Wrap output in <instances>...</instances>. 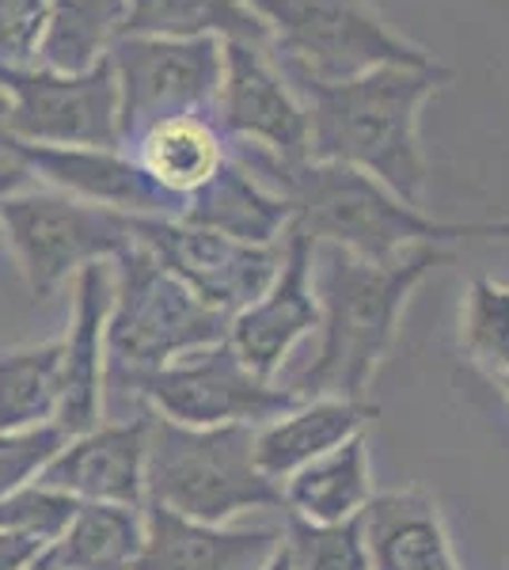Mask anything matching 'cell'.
I'll return each instance as SVG.
<instances>
[{"mask_svg": "<svg viewBox=\"0 0 509 570\" xmlns=\"http://www.w3.org/2000/svg\"><path fill=\"white\" fill-rule=\"evenodd\" d=\"M145 502L202 525H233L244 513L282 510V483L255 464L252 426L194 430L153 415Z\"/></svg>", "mask_w": 509, "mask_h": 570, "instance_id": "277c9868", "label": "cell"}, {"mask_svg": "<svg viewBox=\"0 0 509 570\" xmlns=\"http://www.w3.org/2000/svg\"><path fill=\"white\" fill-rule=\"evenodd\" d=\"M213 122L236 153L266 156L277 171L309 160V110L263 42H225Z\"/></svg>", "mask_w": 509, "mask_h": 570, "instance_id": "8fae6325", "label": "cell"}, {"mask_svg": "<svg viewBox=\"0 0 509 570\" xmlns=\"http://www.w3.org/2000/svg\"><path fill=\"white\" fill-rule=\"evenodd\" d=\"M145 544V505L80 502L69 529L35 570H134Z\"/></svg>", "mask_w": 509, "mask_h": 570, "instance_id": "603a6c76", "label": "cell"}, {"mask_svg": "<svg viewBox=\"0 0 509 570\" xmlns=\"http://www.w3.org/2000/svg\"><path fill=\"white\" fill-rule=\"evenodd\" d=\"M282 195L293 225L312 244H327L365 263H392L419 247L457 240H509V220H441L350 164L304 160L285 171Z\"/></svg>", "mask_w": 509, "mask_h": 570, "instance_id": "3957f363", "label": "cell"}, {"mask_svg": "<svg viewBox=\"0 0 509 570\" xmlns=\"http://www.w3.org/2000/svg\"><path fill=\"white\" fill-rule=\"evenodd\" d=\"M80 502L65 491H53L46 483H27L16 494H8L0 502V529H12V532H27V537L42 540L46 548L69 529V521L77 518Z\"/></svg>", "mask_w": 509, "mask_h": 570, "instance_id": "f1b7e54d", "label": "cell"}, {"mask_svg": "<svg viewBox=\"0 0 509 570\" xmlns=\"http://www.w3.org/2000/svg\"><path fill=\"white\" fill-rule=\"evenodd\" d=\"M126 0H46L35 66L53 72H88L123 39Z\"/></svg>", "mask_w": 509, "mask_h": 570, "instance_id": "cb8c5ba5", "label": "cell"}, {"mask_svg": "<svg viewBox=\"0 0 509 570\" xmlns=\"http://www.w3.org/2000/svg\"><path fill=\"white\" fill-rule=\"evenodd\" d=\"M72 285V320L61 335V400L53 426L77 438L104 422L107 395V312L115 285L110 263H91Z\"/></svg>", "mask_w": 509, "mask_h": 570, "instance_id": "2e32d148", "label": "cell"}, {"mask_svg": "<svg viewBox=\"0 0 509 570\" xmlns=\"http://www.w3.org/2000/svg\"><path fill=\"white\" fill-rule=\"evenodd\" d=\"M129 392L145 400L153 415L179 422V426L209 430V426H252L258 430L263 422L301 403L282 381H263L247 370L236 357V351L225 343L202 346L160 370L126 376Z\"/></svg>", "mask_w": 509, "mask_h": 570, "instance_id": "ba28073f", "label": "cell"}, {"mask_svg": "<svg viewBox=\"0 0 509 570\" xmlns=\"http://www.w3.org/2000/svg\"><path fill=\"white\" fill-rule=\"evenodd\" d=\"M23 183H31V176H27L20 164H16L12 156H8V164H0V198L12 195V190L23 187Z\"/></svg>", "mask_w": 509, "mask_h": 570, "instance_id": "d6a6232c", "label": "cell"}, {"mask_svg": "<svg viewBox=\"0 0 509 570\" xmlns=\"http://www.w3.org/2000/svg\"><path fill=\"white\" fill-rule=\"evenodd\" d=\"M282 525H202L145 502V544L134 570H263Z\"/></svg>", "mask_w": 509, "mask_h": 570, "instance_id": "e0dca14e", "label": "cell"}, {"mask_svg": "<svg viewBox=\"0 0 509 570\" xmlns=\"http://www.w3.org/2000/svg\"><path fill=\"white\" fill-rule=\"evenodd\" d=\"M46 20V0H0V61H31Z\"/></svg>", "mask_w": 509, "mask_h": 570, "instance_id": "4dcf8cb0", "label": "cell"}, {"mask_svg": "<svg viewBox=\"0 0 509 570\" xmlns=\"http://www.w3.org/2000/svg\"><path fill=\"white\" fill-rule=\"evenodd\" d=\"M446 263H452L446 247H419L392 263H365L339 247L316 244L312 285L320 301V346L285 389L301 400L335 395L365 403L384 357L392 354L414 289Z\"/></svg>", "mask_w": 509, "mask_h": 570, "instance_id": "7a4b0ae2", "label": "cell"}, {"mask_svg": "<svg viewBox=\"0 0 509 570\" xmlns=\"http://www.w3.org/2000/svg\"><path fill=\"white\" fill-rule=\"evenodd\" d=\"M309 110V160L350 164L422 206L430 160L422 149V107L452 80L438 66H376L350 80L285 72Z\"/></svg>", "mask_w": 509, "mask_h": 570, "instance_id": "6da1fadb", "label": "cell"}, {"mask_svg": "<svg viewBox=\"0 0 509 570\" xmlns=\"http://www.w3.org/2000/svg\"><path fill=\"white\" fill-rule=\"evenodd\" d=\"M46 544L27 532L0 529V570H35L39 567Z\"/></svg>", "mask_w": 509, "mask_h": 570, "instance_id": "1f68e13d", "label": "cell"}, {"mask_svg": "<svg viewBox=\"0 0 509 570\" xmlns=\"http://www.w3.org/2000/svg\"><path fill=\"white\" fill-rule=\"evenodd\" d=\"M312 255L316 244L297 225L282 236V266L274 282L263 289V297L239 308L228 320V346L239 362L263 381H277L282 365L309 335L320 327V301L312 285Z\"/></svg>", "mask_w": 509, "mask_h": 570, "instance_id": "4fadbf2b", "label": "cell"}, {"mask_svg": "<svg viewBox=\"0 0 509 570\" xmlns=\"http://www.w3.org/2000/svg\"><path fill=\"white\" fill-rule=\"evenodd\" d=\"M179 220L225 233L244 244H277L293 225V202L263 183L252 168L228 156L225 168L198 195L183 202Z\"/></svg>", "mask_w": 509, "mask_h": 570, "instance_id": "44dd1931", "label": "cell"}, {"mask_svg": "<svg viewBox=\"0 0 509 570\" xmlns=\"http://www.w3.org/2000/svg\"><path fill=\"white\" fill-rule=\"evenodd\" d=\"M373 570H460L438 499L422 487L381 491L361 510Z\"/></svg>", "mask_w": 509, "mask_h": 570, "instance_id": "ac0fdd59", "label": "cell"}, {"mask_svg": "<svg viewBox=\"0 0 509 570\" xmlns=\"http://www.w3.org/2000/svg\"><path fill=\"white\" fill-rule=\"evenodd\" d=\"M153 411L123 422H99L77 438H65L39 483L72 494L77 502L145 505V464H149Z\"/></svg>", "mask_w": 509, "mask_h": 570, "instance_id": "9a60e30c", "label": "cell"}, {"mask_svg": "<svg viewBox=\"0 0 509 570\" xmlns=\"http://www.w3.org/2000/svg\"><path fill=\"white\" fill-rule=\"evenodd\" d=\"M129 228H134V244H141L194 297L228 320L263 297L282 266V240L244 244L179 217H134Z\"/></svg>", "mask_w": 509, "mask_h": 570, "instance_id": "7c38bea8", "label": "cell"}, {"mask_svg": "<svg viewBox=\"0 0 509 570\" xmlns=\"http://www.w3.org/2000/svg\"><path fill=\"white\" fill-rule=\"evenodd\" d=\"M263 570H293L290 556H285V548H282V540H277V548L271 551V559L263 563Z\"/></svg>", "mask_w": 509, "mask_h": 570, "instance_id": "836d02e7", "label": "cell"}, {"mask_svg": "<svg viewBox=\"0 0 509 570\" xmlns=\"http://www.w3.org/2000/svg\"><path fill=\"white\" fill-rule=\"evenodd\" d=\"M4 118H8V99H4V91H0V130H4Z\"/></svg>", "mask_w": 509, "mask_h": 570, "instance_id": "e575fe53", "label": "cell"}, {"mask_svg": "<svg viewBox=\"0 0 509 570\" xmlns=\"http://www.w3.org/2000/svg\"><path fill=\"white\" fill-rule=\"evenodd\" d=\"M369 419H376V403L335 400V395H312L293 403L285 415L255 430V464L274 483L290 480L297 468L339 449L342 441L365 434Z\"/></svg>", "mask_w": 509, "mask_h": 570, "instance_id": "d6986e66", "label": "cell"}, {"mask_svg": "<svg viewBox=\"0 0 509 570\" xmlns=\"http://www.w3.org/2000/svg\"><path fill=\"white\" fill-rule=\"evenodd\" d=\"M8 118L0 137L23 145H88L123 149L118 85L104 58L88 72H53L35 61H0Z\"/></svg>", "mask_w": 509, "mask_h": 570, "instance_id": "30bf717a", "label": "cell"}, {"mask_svg": "<svg viewBox=\"0 0 509 570\" xmlns=\"http://www.w3.org/2000/svg\"><path fill=\"white\" fill-rule=\"evenodd\" d=\"M498 389H502V395L509 400V381H498Z\"/></svg>", "mask_w": 509, "mask_h": 570, "instance_id": "d590c367", "label": "cell"}, {"mask_svg": "<svg viewBox=\"0 0 509 570\" xmlns=\"http://www.w3.org/2000/svg\"><path fill=\"white\" fill-rule=\"evenodd\" d=\"M282 548L293 570H373L369 567L361 518L339 525H316L304 518H282Z\"/></svg>", "mask_w": 509, "mask_h": 570, "instance_id": "83f0119b", "label": "cell"}, {"mask_svg": "<svg viewBox=\"0 0 509 570\" xmlns=\"http://www.w3.org/2000/svg\"><path fill=\"white\" fill-rule=\"evenodd\" d=\"M107 61L118 85V137L126 149L164 118L213 115L225 77V42L123 35Z\"/></svg>", "mask_w": 509, "mask_h": 570, "instance_id": "9c48e42d", "label": "cell"}, {"mask_svg": "<svg viewBox=\"0 0 509 570\" xmlns=\"http://www.w3.org/2000/svg\"><path fill=\"white\" fill-rule=\"evenodd\" d=\"M134 217L42 183H23L0 198V240L35 297H50L91 263H110L134 244Z\"/></svg>", "mask_w": 509, "mask_h": 570, "instance_id": "52a82bcc", "label": "cell"}, {"mask_svg": "<svg viewBox=\"0 0 509 570\" xmlns=\"http://www.w3.org/2000/svg\"><path fill=\"white\" fill-rule=\"evenodd\" d=\"M285 72L350 80L376 66H438V53L403 39L369 0H244Z\"/></svg>", "mask_w": 509, "mask_h": 570, "instance_id": "8992f818", "label": "cell"}, {"mask_svg": "<svg viewBox=\"0 0 509 570\" xmlns=\"http://www.w3.org/2000/svg\"><path fill=\"white\" fill-rule=\"evenodd\" d=\"M61 445H65V434L53 422L0 438V502L20 491V487L39 480L42 468L53 461V453H58Z\"/></svg>", "mask_w": 509, "mask_h": 570, "instance_id": "f546056e", "label": "cell"}, {"mask_svg": "<svg viewBox=\"0 0 509 570\" xmlns=\"http://www.w3.org/2000/svg\"><path fill=\"white\" fill-rule=\"evenodd\" d=\"M4 153L42 187L107 206L126 217H179V206L153 187L126 149H88V145H23L0 137Z\"/></svg>", "mask_w": 509, "mask_h": 570, "instance_id": "5bb4252c", "label": "cell"}, {"mask_svg": "<svg viewBox=\"0 0 509 570\" xmlns=\"http://www.w3.org/2000/svg\"><path fill=\"white\" fill-rule=\"evenodd\" d=\"M123 35L271 46L263 23L255 20V12L244 0H126Z\"/></svg>", "mask_w": 509, "mask_h": 570, "instance_id": "d4e9b609", "label": "cell"}, {"mask_svg": "<svg viewBox=\"0 0 509 570\" xmlns=\"http://www.w3.org/2000/svg\"><path fill=\"white\" fill-rule=\"evenodd\" d=\"M61 400V338L0 354V438L46 426Z\"/></svg>", "mask_w": 509, "mask_h": 570, "instance_id": "484cf974", "label": "cell"}, {"mask_svg": "<svg viewBox=\"0 0 509 570\" xmlns=\"http://www.w3.org/2000/svg\"><path fill=\"white\" fill-rule=\"evenodd\" d=\"M373 494L369 438L358 434L282 480V513L316 521V525H339V521L361 518Z\"/></svg>", "mask_w": 509, "mask_h": 570, "instance_id": "7402d4cb", "label": "cell"}, {"mask_svg": "<svg viewBox=\"0 0 509 570\" xmlns=\"http://www.w3.org/2000/svg\"><path fill=\"white\" fill-rule=\"evenodd\" d=\"M460 351L495 381H509V285L471 278L460 308Z\"/></svg>", "mask_w": 509, "mask_h": 570, "instance_id": "4316f807", "label": "cell"}, {"mask_svg": "<svg viewBox=\"0 0 509 570\" xmlns=\"http://www.w3.org/2000/svg\"><path fill=\"white\" fill-rule=\"evenodd\" d=\"M126 153L137 160V168L149 176L160 195H168L183 214V202L198 195L206 183L225 168L233 156L228 137L213 122V115H183L164 118L149 126L126 145Z\"/></svg>", "mask_w": 509, "mask_h": 570, "instance_id": "ffe728a7", "label": "cell"}, {"mask_svg": "<svg viewBox=\"0 0 509 570\" xmlns=\"http://www.w3.org/2000/svg\"><path fill=\"white\" fill-rule=\"evenodd\" d=\"M110 285L107 381L160 370L175 357L228 338V316L194 297L141 244H129L110 259Z\"/></svg>", "mask_w": 509, "mask_h": 570, "instance_id": "5b68a950", "label": "cell"}]
</instances>
